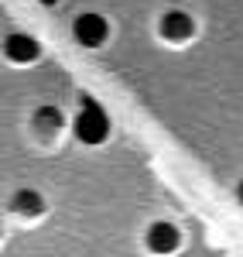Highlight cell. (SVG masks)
<instances>
[{"instance_id":"obj_9","label":"cell","mask_w":243,"mask_h":257,"mask_svg":"<svg viewBox=\"0 0 243 257\" xmlns=\"http://www.w3.org/2000/svg\"><path fill=\"white\" fill-rule=\"evenodd\" d=\"M41 4H55V0H41Z\"/></svg>"},{"instance_id":"obj_3","label":"cell","mask_w":243,"mask_h":257,"mask_svg":"<svg viewBox=\"0 0 243 257\" xmlns=\"http://www.w3.org/2000/svg\"><path fill=\"white\" fill-rule=\"evenodd\" d=\"M192 31H195V24H192V18L185 11H168L161 18V35L168 41H188Z\"/></svg>"},{"instance_id":"obj_5","label":"cell","mask_w":243,"mask_h":257,"mask_svg":"<svg viewBox=\"0 0 243 257\" xmlns=\"http://www.w3.org/2000/svg\"><path fill=\"white\" fill-rule=\"evenodd\" d=\"M4 52H7L11 62H35L41 48H38V41L28 38V35H11V38L4 41Z\"/></svg>"},{"instance_id":"obj_6","label":"cell","mask_w":243,"mask_h":257,"mask_svg":"<svg viewBox=\"0 0 243 257\" xmlns=\"http://www.w3.org/2000/svg\"><path fill=\"white\" fill-rule=\"evenodd\" d=\"M11 206H14V213H24V216H38L41 209H45L41 196H38V192H31V189H21Z\"/></svg>"},{"instance_id":"obj_1","label":"cell","mask_w":243,"mask_h":257,"mask_svg":"<svg viewBox=\"0 0 243 257\" xmlns=\"http://www.w3.org/2000/svg\"><path fill=\"white\" fill-rule=\"evenodd\" d=\"M110 134V120H106V110L93 96L79 99V117H76V138L82 144H103Z\"/></svg>"},{"instance_id":"obj_4","label":"cell","mask_w":243,"mask_h":257,"mask_svg":"<svg viewBox=\"0 0 243 257\" xmlns=\"http://www.w3.org/2000/svg\"><path fill=\"white\" fill-rule=\"evenodd\" d=\"M178 230L171 226V223H154L151 230H147V247L154 250V254H171L175 247H178Z\"/></svg>"},{"instance_id":"obj_7","label":"cell","mask_w":243,"mask_h":257,"mask_svg":"<svg viewBox=\"0 0 243 257\" xmlns=\"http://www.w3.org/2000/svg\"><path fill=\"white\" fill-rule=\"evenodd\" d=\"M35 117H38V123L45 127V131H59L62 123H65V117H62V110H55V106H41V110L35 113Z\"/></svg>"},{"instance_id":"obj_2","label":"cell","mask_w":243,"mask_h":257,"mask_svg":"<svg viewBox=\"0 0 243 257\" xmlns=\"http://www.w3.org/2000/svg\"><path fill=\"white\" fill-rule=\"evenodd\" d=\"M72 35H76V41H79V45L96 48V45H103V41H106L110 24H106V18H100V14H79V18H76V24H72Z\"/></svg>"},{"instance_id":"obj_8","label":"cell","mask_w":243,"mask_h":257,"mask_svg":"<svg viewBox=\"0 0 243 257\" xmlns=\"http://www.w3.org/2000/svg\"><path fill=\"white\" fill-rule=\"evenodd\" d=\"M240 202H243V182H240Z\"/></svg>"}]
</instances>
